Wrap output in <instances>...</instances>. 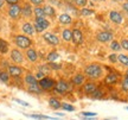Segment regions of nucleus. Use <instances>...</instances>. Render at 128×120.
Wrapping results in <instances>:
<instances>
[{
	"label": "nucleus",
	"mask_w": 128,
	"mask_h": 120,
	"mask_svg": "<svg viewBox=\"0 0 128 120\" xmlns=\"http://www.w3.org/2000/svg\"><path fill=\"white\" fill-rule=\"evenodd\" d=\"M83 74L90 81H97L104 76V65H102L98 62H92L84 67Z\"/></svg>",
	"instance_id": "f257e3e1"
},
{
	"label": "nucleus",
	"mask_w": 128,
	"mask_h": 120,
	"mask_svg": "<svg viewBox=\"0 0 128 120\" xmlns=\"http://www.w3.org/2000/svg\"><path fill=\"white\" fill-rule=\"evenodd\" d=\"M14 45L18 48L19 50H28V48H31L33 45V41L31 37L25 36L23 33H16L12 36Z\"/></svg>",
	"instance_id": "f03ea898"
},
{
	"label": "nucleus",
	"mask_w": 128,
	"mask_h": 120,
	"mask_svg": "<svg viewBox=\"0 0 128 120\" xmlns=\"http://www.w3.org/2000/svg\"><path fill=\"white\" fill-rule=\"evenodd\" d=\"M70 88H71L70 82H68L66 80L64 79H60L56 81V86L54 88V92L57 93V94H60V95H65L70 90Z\"/></svg>",
	"instance_id": "7ed1b4c3"
},
{
	"label": "nucleus",
	"mask_w": 128,
	"mask_h": 120,
	"mask_svg": "<svg viewBox=\"0 0 128 120\" xmlns=\"http://www.w3.org/2000/svg\"><path fill=\"white\" fill-rule=\"evenodd\" d=\"M50 25L51 23L46 18H34V22H33L36 33H44L48 29L50 28Z\"/></svg>",
	"instance_id": "20e7f679"
},
{
	"label": "nucleus",
	"mask_w": 128,
	"mask_h": 120,
	"mask_svg": "<svg viewBox=\"0 0 128 120\" xmlns=\"http://www.w3.org/2000/svg\"><path fill=\"white\" fill-rule=\"evenodd\" d=\"M38 84H39V87L42 88L43 92H50V90H54V88H55L56 80L50 77V76H45L44 79L38 81Z\"/></svg>",
	"instance_id": "39448f33"
},
{
	"label": "nucleus",
	"mask_w": 128,
	"mask_h": 120,
	"mask_svg": "<svg viewBox=\"0 0 128 120\" xmlns=\"http://www.w3.org/2000/svg\"><path fill=\"white\" fill-rule=\"evenodd\" d=\"M10 60L13 62V64H23L24 61H25V55L18 48H14L12 50H10Z\"/></svg>",
	"instance_id": "423d86ee"
},
{
	"label": "nucleus",
	"mask_w": 128,
	"mask_h": 120,
	"mask_svg": "<svg viewBox=\"0 0 128 120\" xmlns=\"http://www.w3.org/2000/svg\"><path fill=\"white\" fill-rule=\"evenodd\" d=\"M95 38L98 43L106 44V43H109V42H112L114 39V35H113V32H110V31L102 30V31H98V32L96 33Z\"/></svg>",
	"instance_id": "0eeeda50"
},
{
	"label": "nucleus",
	"mask_w": 128,
	"mask_h": 120,
	"mask_svg": "<svg viewBox=\"0 0 128 120\" xmlns=\"http://www.w3.org/2000/svg\"><path fill=\"white\" fill-rule=\"evenodd\" d=\"M7 16L12 20H18L22 16V5L16 4V5H8L7 7Z\"/></svg>",
	"instance_id": "6e6552de"
},
{
	"label": "nucleus",
	"mask_w": 128,
	"mask_h": 120,
	"mask_svg": "<svg viewBox=\"0 0 128 120\" xmlns=\"http://www.w3.org/2000/svg\"><path fill=\"white\" fill-rule=\"evenodd\" d=\"M42 38L51 46H58L60 43V38L52 32H44L43 36H42Z\"/></svg>",
	"instance_id": "1a4fd4ad"
},
{
	"label": "nucleus",
	"mask_w": 128,
	"mask_h": 120,
	"mask_svg": "<svg viewBox=\"0 0 128 120\" xmlns=\"http://www.w3.org/2000/svg\"><path fill=\"white\" fill-rule=\"evenodd\" d=\"M7 73L10 74V76H11L12 79H20L24 74V69L20 65L8 64V67H7Z\"/></svg>",
	"instance_id": "9d476101"
},
{
	"label": "nucleus",
	"mask_w": 128,
	"mask_h": 120,
	"mask_svg": "<svg viewBox=\"0 0 128 120\" xmlns=\"http://www.w3.org/2000/svg\"><path fill=\"white\" fill-rule=\"evenodd\" d=\"M84 33L81 29L78 28H74L72 29V43L75 45H82L84 43Z\"/></svg>",
	"instance_id": "9b49d317"
},
{
	"label": "nucleus",
	"mask_w": 128,
	"mask_h": 120,
	"mask_svg": "<svg viewBox=\"0 0 128 120\" xmlns=\"http://www.w3.org/2000/svg\"><path fill=\"white\" fill-rule=\"evenodd\" d=\"M98 87V84L95 82V81H86V83L82 86V92L83 94H86L87 96H92V94L95 92Z\"/></svg>",
	"instance_id": "f8f14e48"
},
{
	"label": "nucleus",
	"mask_w": 128,
	"mask_h": 120,
	"mask_svg": "<svg viewBox=\"0 0 128 120\" xmlns=\"http://www.w3.org/2000/svg\"><path fill=\"white\" fill-rule=\"evenodd\" d=\"M87 81V77L83 73H76L70 79V84H72L74 87H82Z\"/></svg>",
	"instance_id": "ddd939ff"
},
{
	"label": "nucleus",
	"mask_w": 128,
	"mask_h": 120,
	"mask_svg": "<svg viewBox=\"0 0 128 120\" xmlns=\"http://www.w3.org/2000/svg\"><path fill=\"white\" fill-rule=\"evenodd\" d=\"M20 29H22V32H23V35H25V36L32 37V36H34V35H36L34 26H33V24H32L31 22H24V23L22 24Z\"/></svg>",
	"instance_id": "4468645a"
},
{
	"label": "nucleus",
	"mask_w": 128,
	"mask_h": 120,
	"mask_svg": "<svg viewBox=\"0 0 128 120\" xmlns=\"http://www.w3.org/2000/svg\"><path fill=\"white\" fill-rule=\"evenodd\" d=\"M25 58L30 62V63H37L39 60V56H38V51L31 46L28 48V50H25Z\"/></svg>",
	"instance_id": "2eb2a0df"
},
{
	"label": "nucleus",
	"mask_w": 128,
	"mask_h": 120,
	"mask_svg": "<svg viewBox=\"0 0 128 120\" xmlns=\"http://www.w3.org/2000/svg\"><path fill=\"white\" fill-rule=\"evenodd\" d=\"M108 18H109L110 22L113 24H115V25H120V24H122V22H124V16H122V13L119 12V11H115V10L110 11L109 14H108Z\"/></svg>",
	"instance_id": "dca6fc26"
},
{
	"label": "nucleus",
	"mask_w": 128,
	"mask_h": 120,
	"mask_svg": "<svg viewBox=\"0 0 128 120\" xmlns=\"http://www.w3.org/2000/svg\"><path fill=\"white\" fill-rule=\"evenodd\" d=\"M58 24H60L62 26H69L74 23V18L69 13H60L57 18Z\"/></svg>",
	"instance_id": "f3484780"
},
{
	"label": "nucleus",
	"mask_w": 128,
	"mask_h": 120,
	"mask_svg": "<svg viewBox=\"0 0 128 120\" xmlns=\"http://www.w3.org/2000/svg\"><path fill=\"white\" fill-rule=\"evenodd\" d=\"M22 16L24 18H31L33 16V7L32 5L28 3V1H25L23 5H22Z\"/></svg>",
	"instance_id": "a211bd4d"
},
{
	"label": "nucleus",
	"mask_w": 128,
	"mask_h": 120,
	"mask_svg": "<svg viewBox=\"0 0 128 120\" xmlns=\"http://www.w3.org/2000/svg\"><path fill=\"white\" fill-rule=\"evenodd\" d=\"M119 82V75L116 73H109V74L104 75V83L108 86H113Z\"/></svg>",
	"instance_id": "6ab92c4d"
},
{
	"label": "nucleus",
	"mask_w": 128,
	"mask_h": 120,
	"mask_svg": "<svg viewBox=\"0 0 128 120\" xmlns=\"http://www.w3.org/2000/svg\"><path fill=\"white\" fill-rule=\"evenodd\" d=\"M43 9H44V12H45L46 17H49L51 19H55L57 17V10L52 5H44Z\"/></svg>",
	"instance_id": "aec40b11"
},
{
	"label": "nucleus",
	"mask_w": 128,
	"mask_h": 120,
	"mask_svg": "<svg viewBox=\"0 0 128 120\" xmlns=\"http://www.w3.org/2000/svg\"><path fill=\"white\" fill-rule=\"evenodd\" d=\"M60 38L63 39V42H66V43L71 42L72 41V30L68 28L63 29L62 32H60Z\"/></svg>",
	"instance_id": "412c9836"
},
{
	"label": "nucleus",
	"mask_w": 128,
	"mask_h": 120,
	"mask_svg": "<svg viewBox=\"0 0 128 120\" xmlns=\"http://www.w3.org/2000/svg\"><path fill=\"white\" fill-rule=\"evenodd\" d=\"M49 107H50L51 109H54V111H57V109H60L62 108V102L57 99V97H50L49 99Z\"/></svg>",
	"instance_id": "4be33fe9"
},
{
	"label": "nucleus",
	"mask_w": 128,
	"mask_h": 120,
	"mask_svg": "<svg viewBox=\"0 0 128 120\" xmlns=\"http://www.w3.org/2000/svg\"><path fill=\"white\" fill-rule=\"evenodd\" d=\"M26 90L28 93H31V94H34V95H40L43 94V90H42V88L39 87V84L36 83V84H28V87H26Z\"/></svg>",
	"instance_id": "5701e85b"
},
{
	"label": "nucleus",
	"mask_w": 128,
	"mask_h": 120,
	"mask_svg": "<svg viewBox=\"0 0 128 120\" xmlns=\"http://www.w3.org/2000/svg\"><path fill=\"white\" fill-rule=\"evenodd\" d=\"M10 51V44L8 42L4 39L2 37H0V54L1 55H6Z\"/></svg>",
	"instance_id": "b1692460"
},
{
	"label": "nucleus",
	"mask_w": 128,
	"mask_h": 120,
	"mask_svg": "<svg viewBox=\"0 0 128 120\" xmlns=\"http://www.w3.org/2000/svg\"><path fill=\"white\" fill-rule=\"evenodd\" d=\"M24 82L26 83V84H36L38 83V80L36 79V76L34 74H31V73H28V74H25L24 76Z\"/></svg>",
	"instance_id": "393cba45"
},
{
	"label": "nucleus",
	"mask_w": 128,
	"mask_h": 120,
	"mask_svg": "<svg viewBox=\"0 0 128 120\" xmlns=\"http://www.w3.org/2000/svg\"><path fill=\"white\" fill-rule=\"evenodd\" d=\"M106 95V93L103 89H101V87H97V89H96L95 92L92 94V99H94V100H101V99H103Z\"/></svg>",
	"instance_id": "a878e982"
},
{
	"label": "nucleus",
	"mask_w": 128,
	"mask_h": 120,
	"mask_svg": "<svg viewBox=\"0 0 128 120\" xmlns=\"http://www.w3.org/2000/svg\"><path fill=\"white\" fill-rule=\"evenodd\" d=\"M33 16H34V18H46L43 6L34 7V9H33Z\"/></svg>",
	"instance_id": "bb28decb"
},
{
	"label": "nucleus",
	"mask_w": 128,
	"mask_h": 120,
	"mask_svg": "<svg viewBox=\"0 0 128 120\" xmlns=\"http://www.w3.org/2000/svg\"><path fill=\"white\" fill-rule=\"evenodd\" d=\"M58 57H60V54H58L57 51H50V52L46 55L45 60L48 61V63H52V62H56V61L58 60Z\"/></svg>",
	"instance_id": "cd10ccee"
},
{
	"label": "nucleus",
	"mask_w": 128,
	"mask_h": 120,
	"mask_svg": "<svg viewBox=\"0 0 128 120\" xmlns=\"http://www.w3.org/2000/svg\"><path fill=\"white\" fill-rule=\"evenodd\" d=\"M95 13V11L92 9H88V7H83V9H80L78 11V14L81 17H89V16H92Z\"/></svg>",
	"instance_id": "c85d7f7f"
},
{
	"label": "nucleus",
	"mask_w": 128,
	"mask_h": 120,
	"mask_svg": "<svg viewBox=\"0 0 128 120\" xmlns=\"http://www.w3.org/2000/svg\"><path fill=\"white\" fill-rule=\"evenodd\" d=\"M10 80H11V76L7 73V70H0V81L7 84L10 82Z\"/></svg>",
	"instance_id": "c756f323"
},
{
	"label": "nucleus",
	"mask_w": 128,
	"mask_h": 120,
	"mask_svg": "<svg viewBox=\"0 0 128 120\" xmlns=\"http://www.w3.org/2000/svg\"><path fill=\"white\" fill-rule=\"evenodd\" d=\"M71 3L74 4L75 7H77V9H83V7H86L89 3V0H70Z\"/></svg>",
	"instance_id": "7c9ffc66"
},
{
	"label": "nucleus",
	"mask_w": 128,
	"mask_h": 120,
	"mask_svg": "<svg viewBox=\"0 0 128 120\" xmlns=\"http://www.w3.org/2000/svg\"><path fill=\"white\" fill-rule=\"evenodd\" d=\"M38 71H40V73H43L45 76H48L49 74H51V71H52V70L50 69V67L48 65V63H46V64L38 65Z\"/></svg>",
	"instance_id": "2f4dec72"
},
{
	"label": "nucleus",
	"mask_w": 128,
	"mask_h": 120,
	"mask_svg": "<svg viewBox=\"0 0 128 120\" xmlns=\"http://www.w3.org/2000/svg\"><path fill=\"white\" fill-rule=\"evenodd\" d=\"M118 62H120V64H122L124 67H128V55L124 54L118 55Z\"/></svg>",
	"instance_id": "473e14b6"
},
{
	"label": "nucleus",
	"mask_w": 128,
	"mask_h": 120,
	"mask_svg": "<svg viewBox=\"0 0 128 120\" xmlns=\"http://www.w3.org/2000/svg\"><path fill=\"white\" fill-rule=\"evenodd\" d=\"M110 50H113L114 52H116V51H120L121 50V45H120V42L115 41V39H113V41L110 42Z\"/></svg>",
	"instance_id": "72a5a7b5"
},
{
	"label": "nucleus",
	"mask_w": 128,
	"mask_h": 120,
	"mask_svg": "<svg viewBox=\"0 0 128 120\" xmlns=\"http://www.w3.org/2000/svg\"><path fill=\"white\" fill-rule=\"evenodd\" d=\"M28 116L32 118V119H37V120H45V119H54L55 120L56 118H51V116L48 115H39V114H26Z\"/></svg>",
	"instance_id": "f704fd0d"
},
{
	"label": "nucleus",
	"mask_w": 128,
	"mask_h": 120,
	"mask_svg": "<svg viewBox=\"0 0 128 120\" xmlns=\"http://www.w3.org/2000/svg\"><path fill=\"white\" fill-rule=\"evenodd\" d=\"M62 109L66 112H74L76 108L75 106H72L71 103H68V102H62Z\"/></svg>",
	"instance_id": "c9c22d12"
},
{
	"label": "nucleus",
	"mask_w": 128,
	"mask_h": 120,
	"mask_svg": "<svg viewBox=\"0 0 128 120\" xmlns=\"http://www.w3.org/2000/svg\"><path fill=\"white\" fill-rule=\"evenodd\" d=\"M45 1L46 0H28V3L34 6V7H38V6H44L45 5Z\"/></svg>",
	"instance_id": "e433bc0d"
},
{
	"label": "nucleus",
	"mask_w": 128,
	"mask_h": 120,
	"mask_svg": "<svg viewBox=\"0 0 128 120\" xmlns=\"http://www.w3.org/2000/svg\"><path fill=\"white\" fill-rule=\"evenodd\" d=\"M121 90L124 92H128V77H124L121 81Z\"/></svg>",
	"instance_id": "4c0bfd02"
},
{
	"label": "nucleus",
	"mask_w": 128,
	"mask_h": 120,
	"mask_svg": "<svg viewBox=\"0 0 128 120\" xmlns=\"http://www.w3.org/2000/svg\"><path fill=\"white\" fill-rule=\"evenodd\" d=\"M120 45H121V49L128 51V39L127 38H122V39L120 41Z\"/></svg>",
	"instance_id": "58836bf2"
},
{
	"label": "nucleus",
	"mask_w": 128,
	"mask_h": 120,
	"mask_svg": "<svg viewBox=\"0 0 128 120\" xmlns=\"http://www.w3.org/2000/svg\"><path fill=\"white\" fill-rule=\"evenodd\" d=\"M81 114L84 118H95L97 115V113H95V112H81Z\"/></svg>",
	"instance_id": "ea45409f"
},
{
	"label": "nucleus",
	"mask_w": 128,
	"mask_h": 120,
	"mask_svg": "<svg viewBox=\"0 0 128 120\" xmlns=\"http://www.w3.org/2000/svg\"><path fill=\"white\" fill-rule=\"evenodd\" d=\"M108 60H109L110 63H113V64H115V63H118V55L116 54H110L109 56H108Z\"/></svg>",
	"instance_id": "a19ab883"
},
{
	"label": "nucleus",
	"mask_w": 128,
	"mask_h": 120,
	"mask_svg": "<svg viewBox=\"0 0 128 120\" xmlns=\"http://www.w3.org/2000/svg\"><path fill=\"white\" fill-rule=\"evenodd\" d=\"M48 65L50 67L51 70H60L62 68V65L60 64H57L56 62H52V63H48Z\"/></svg>",
	"instance_id": "79ce46f5"
},
{
	"label": "nucleus",
	"mask_w": 128,
	"mask_h": 120,
	"mask_svg": "<svg viewBox=\"0 0 128 120\" xmlns=\"http://www.w3.org/2000/svg\"><path fill=\"white\" fill-rule=\"evenodd\" d=\"M14 101L17 102V103H20L22 106H25V107H28V106H30V105H28V102L23 101V100H20V99H14Z\"/></svg>",
	"instance_id": "37998d69"
},
{
	"label": "nucleus",
	"mask_w": 128,
	"mask_h": 120,
	"mask_svg": "<svg viewBox=\"0 0 128 120\" xmlns=\"http://www.w3.org/2000/svg\"><path fill=\"white\" fill-rule=\"evenodd\" d=\"M34 76H36V79L39 81V80H42V79H44L45 77V75L43 74V73H40V71H37L36 74H34Z\"/></svg>",
	"instance_id": "c03bdc74"
},
{
	"label": "nucleus",
	"mask_w": 128,
	"mask_h": 120,
	"mask_svg": "<svg viewBox=\"0 0 128 120\" xmlns=\"http://www.w3.org/2000/svg\"><path fill=\"white\" fill-rule=\"evenodd\" d=\"M5 4L7 5H16V4H19V0H4Z\"/></svg>",
	"instance_id": "a18cd8bd"
},
{
	"label": "nucleus",
	"mask_w": 128,
	"mask_h": 120,
	"mask_svg": "<svg viewBox=\"0 0 128 120\" xmlns=\"http://www.w3.org/2000/svg\"><path fill=\"white\" fill-rule=\"evenodd\" d=\"M122 9H124V11L126 12V13H128V3H127V1L122 4Z\"/></svg>",
	"instance_id": "49530a36"
},
{
	"label": "nucleus",
	"mask_w": 128,
	"mask_h": 120,
	"mask_svg": "<svg viewBox=\"0 0 128 120\" xmlns=\"http://www.w3.org/2000/svg\"><path fill=\"white\" fill-rule=\"evenodd\" d=\"M4 6H5V1H4V0H0V10L2 9Z\"/></svg>",
	"instance_id": "de8ad7c7"
},
{
	"label": "nucleus",
	"mask_w": 128,
	"mask_h": 120,
	"mask_svg": "<svg viewBox=\"0 0 128 120\" xmlns=\"http://www.w3.org/2000/svg\"><path fill=\"white\" fill-rule=\"evenodd\" d=\"M124 77H128V69L124 71Z\"/></svg>",
	"instance_id": "09e8293b"
},
{
	"label": "nucleus",
	"mask_w": 128,
	"mask_h": 120,
	"mask_svg": "<svg viewBox=\"0 0 128 120\" xmlns=\"http://www.w3.org/2000/svg\"><path fill=\"white\" fill-rule=\"evenodd\" d=\"M56 114H57V115H58V116H64V114H63V113H56Z\"/></svg>",
	"instance_id": "8fccbe9b"
},
{
	"label": "nucleus",
	"mask_w": 128,
	"mask_h": 120,
	"mask_svg": "<svg viewBox=\"0 0 128 120\" xmlns=\"http://www.w3.org/2000/svg\"><path fill=\"white\" fill-rule=\"evenodd\" d=\"M112 1H114V3H121L122 0H112Z\"/></svg>",
	"instance_id": "3c124183"
},
{
	"label": "nucleus",
	"mask_w": 128,
	"mask_h": 120,
	"mask_svg": "<svg viewBox=\"0 0 128 120\" xmlns=\"http://www.w3.org/2000/svg\"><path fill=\"white\" fill-rule=\"evenodd\" d=\"M126 109H127V111H128V106H127V107H126Z\"/></svg>",
	"instance_id": "603ef678"
},
{
	"label": "nucleus",
	"mask_w": 128,
	"mask_h": 120,
	"mask_svg": "<svg viewBox=\"0 0 128 120\" xmlns=\"http://www.w3.org/2000/svg\"><path fill=\"white\" fill-rule=\"evenodd\" d=\"M63 1H69V0H63Z\"/></svg>",
	"instance_id": "864d4df0"
},
{
	"label": "nucleus",
	"mask_w": 128,
	"mask_h": 120,
	"mask_svg": "<svg viewBox=\"0 0 128 120\" xmlns=\"http://www.w3.org/2000/svg\"><path fill=\"white\" fill-rule=\"evenodd\" d=\"M104 120H109V119H104Z\"/></svg>",
	"instance_id": "5fc2aeb1"
},
{
	"label": "nucleus",
	"mask_w": 128,
	"mask_h": 120,
	"mask_svg": "<svg viewBox=\"0 0 128 120\" xmlns=\"http://www.w3.org/2000/svg\"><path fill=\"white\" fill-rule=\"evenodd\" d=\"M127 3H128V0H127Z\"/></svg>",
	"instance_id": "6e6d98bb"
},
{
	"label": "nucleus",
	"mask_w": 128,
	"mask_h": 120,
	"mask_svg": "<svg viewBox=\"0 0 128 120\" xmlns=\"http://www.w3.org/2000/svg\"><path fill=\"white\" fill-rule=\"evenodd\" d=\"M19 1H20V0H19Z\"/></svg>",
	"instance_id": "4d7b16f0"
}]
</instances>
